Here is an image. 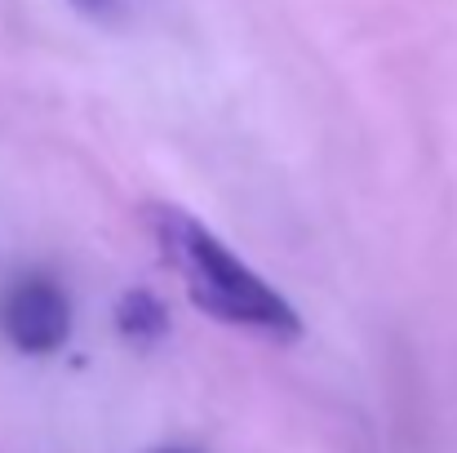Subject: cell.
Returning a JSON list of instances; mask_svg holds the SVG:
<instances>
[{"label":"cell","instance_id":"cell-1","mask_svg":"<svg viewBox=\"0 0 457 453\" xmlns=\"http://www.w3.org/2000/svg\"><path fill=\"white\" fill-rule=\"evenodd\" d=\"M147 227L164 263L182 276L195 306H204L227 324H245L262 333H298V311L191 214H182L178 205H155L147 214Z\"/></svg>","mask_w":457,"mask_h":453},{"label":"cell","instance_id":"cell-2","mask_svg":"<svg viewBox=\"0 0 457 453\" xmlns=\"http://www.w3.org/2000/svg\"><path fill=\"white\" fill-rule=\"evenodd\" d=\"M0 324H4V333H9V342L18 351L49 356L71 333V302L54 281L27 276V281H18L9 289V298L0 306Z\"/></svg>","mask_w":457,"mask_h":453},{"label":"cell","instance_id":"cell-3","mask_svg":"<svg viewBox=\"0 0 457 453\" xmlns=\"http://www.w3.org/2000/svg\"><path fill=\"white\" fill-rule=\"evenodd\" d=\"M67 4H76L85 18H103V22L120 13V0H67Z\"/></svg>","mask_w":457,"mask_h":453},{"label":"cell","instance_id":"cell-4","mask_svg":"<svg viewBox=\"0 0 457 453\" xmlns=\"http://www.w3.org/2000/svg\"><path fill=\"white\" fill-rule=\"evenodd\" d=\"M164 453H187V449H164Z\"/></svg>","mask_w":457,"mask_h":453}]
</instances>
